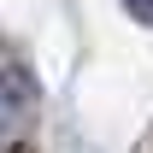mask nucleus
Returning a JSON list of instances; mask_svg holds the SVG:
<instances>
[{"label":"nucleus","mask_w":153,"mask_h":153,"mask_svg":"<svg viewBox=\"0 0 153 153\" xmlns=\"http://www.w3.org/2000/svg\"><path fill=\"white\" fill-rule=\"evenodd\" d=\"M36 76L24 65H0V153H30L36 147Z\"/></svg>","instance_id":"nucleus-1"},{"label":"nucleus","mask_w":153,"mask_h":153,"mask_svg":"<svg viewBox=\"0 0 153 153\" xmlns=\"http://www.w3.org/2000/svg\"><path fill=\"white\" fill-rule=\"evenodd\" d=\"M147 153H153V147H147Z\"/></svg>","instance_id":"nucleus-3"},{"label":"nucleus","mask_w":153,"mask_h":153,"mask_svg":"<svg viewBox=\"0 0 153 153\" xmlns=\"http://www.w3.org/2000/svg\"><path fill=\"white\" fill-rule=\"evenodd\" d=\"M124 6H130V12H135L141 24H153V0H124Z\"/></svg>","instance_id":"nucleus-2"}]
</instances>
